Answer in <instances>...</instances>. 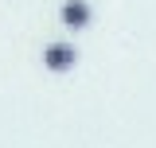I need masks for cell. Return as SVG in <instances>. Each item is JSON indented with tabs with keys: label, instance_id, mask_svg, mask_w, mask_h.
Listing matches in <instances>:
<instances>
[{
	"label": "cell",
	"instance_id": "6da1fadb",
	"mask_svg": "<svg viewBox=\"0 0 156 148\" xmlns=\"http://www.w3.org/2000/svg\"><path fill=\"white\" fill-rule=\"evenodd\" d=\"M74 62H78L74 43H51V47H43V66H47L51 74H66V70H74Z\"/></svg>",
	"mask_w": 156,
	"mask_h": 148
},
{
	"label": "cell",
	"instance_id": "7a4b0ae2",
	"mask_svg": "<svg viewBox=\"0 0 156 148\" xmlns=\"http://www.w3.org/2000/svg\"><path fill=\"white\" fill-rule=\"evenodd\" d=\"M58 16H62V27H70V31H82V27H90V19H94V8H90L86 0H66Z\"/></svg>",
	"mask_w": 156,
	"mask_h": 148
}]
</instances>
